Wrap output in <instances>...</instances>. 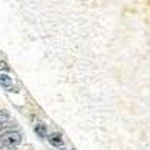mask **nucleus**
<instances>
[{"label": "nucleus", "mask_w": 150, "mask_h": 150, "mask_svg": "<svg viewBox=\"0 0 150 150\" xmlns=\"http://www.w3.org/2000/svg\"><path fill=\"white\" fill-rule=\"evenodd\" d=\"M0 86L6 87V89H11L12 87V78L9 75H0Z\"/></svg>", "instance_id": "nucleus-4"}, {"label": "nucleus", "mask_w": 150, "mask_h": 150, "mask_svg": "<svg viewBox=\"0 0 150 150\" xmlns=\"http://www.w3.org/2000/svg\"><path fill=\"white\" fill-rule=\"evenodd\" d=\"M45 138L48 140V143L51 144V146H54V147H62L63 146V137H62V134H59V132H51V134H47V137Z\"/></svg>", "instance_id": "nucleus-2"}, {"label": "nucleus", "mask_w": 150, "mask_h": 150, "mask_svg": "<svg viewBox=\"0 0 150 150\" xmlns=\"http://www.w3.org/2000/svg\"><path fill=\"white\" fill-rule=\"evenodd\" d=\"M0 72H9V66L3 60H0Z\"/></svg>", "instance_id": "nucleus-6"}, {"label": "nucleus", "mask_w": 150, "mask_h": 150, "mask_svg": "<svg viewBox=\"0 0 150 150\" xmlns=\"http://www.w3.org/2000/svg\"><path fill=\"white\" fill-rule=\"evenodd\" d=\"M9 120V112L6 110H0V123H6Z\"/></svg>", "instance_id": "nucleus-5"}, {"label": "nucleus", "mask_w": 150, "mask_h": 150, "mask_svg": "<svg viewBox=\"0 0 150 150\" xmlns=\"http://www.w3.org/2000/svg\"><path fill=\"white\" fill-rule=\"evenodd\" d=\"M0 150H3V147H0Z\"/></svg>", "instance_id": "nucleus-9"}, {"label": "nucleus", "mask_w": 150, "mask_h": 150, "mask_svg": "<svg viewBox=\"0 0 150 150\" xmlns=\"http://www.w3.org/2000/svg\"><path fill=\"white\" fill-rule=\"evenodd\" d=\"M0 141L5 147H17L21 143V134L18 131H6L0 134Z\"/></svg>", "instance_id": "nucleus-1"}, {"label": "nucleus", "mask_w": 150, "mask_h": 150, "mask_svg": "<svg viewBox=\"0 0 150 150\" xmlns=\"http://www.w3.org/2000/svg\"><path fill=\"white\" fill-rule=\"evenodd\" d=\"M3 150H18V149H17V147H11V146H9V147H3Z\"/></svg>", "instance_id": "nucleus-8"}, {"label": "nucleus", "mask_w": 150, "mask_h": 150, "mask_svg": "<svg viewBox=\"0 0 150 150\" xmlns=\"http://www.w3.org/2000/svg\"><path fill=\"white\" fill-rule=\"evenodd\" d=\"M5 129H6V125L5 123H0V134H2Z\"/></svg>", "instance_id": "nucleus-7"}, {"label": "nucleus", "mask_w": 150, "mask_h": 150, "mask_svg": "<svg viewBox=\"0 0 150 150\" xmlns=\"http://www.w3.org/2000/svg\"><path fill=\"white\" fill-rule=\"evenodd\" d=\"M35 132H36V135L38 137H41V138H45L47 137V126H45V123H42V122H36L35 123Z\"/></svg>", "instance_id": "nucleus-3"}]
</instances>
